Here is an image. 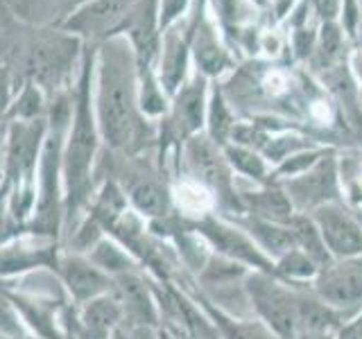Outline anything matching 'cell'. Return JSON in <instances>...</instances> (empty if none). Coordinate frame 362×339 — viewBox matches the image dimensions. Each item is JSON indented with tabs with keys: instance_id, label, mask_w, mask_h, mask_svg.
<instances>
[{
	"instance_id": "cell-1",
	"label": "cell",
	"mask_w": 362,
	"mask_h": 339,
	"mask_svg": "<svg viewBox=\"0 0 362 339\" xmlns=\"http://www.w3.org/2000/svg\"><path fill=\"white\" fill-rule=\"evenodd\" d=\"M132 45L118 37L102 43L95 54L98 93H95V120L98 129L111 147H127L136 131V77L129 54Z\"/></svg>"
},
{
	"instance_id": "cell-2",
	"label": "cell",
	"mask_w": 362,
	"mask_h": 339,
	"mask_svg": "<svg viewBox=\"0 0 362 339\" xmlns=\"http://www.w3.org/2000/svg\"><path fill=\"white\" fill-rule=\"evenodd\" d=\"M93 52L82 56V75H79L77 95H75V116L73 127L68 133V145L64 152V170L71 199H79L88 184L90 165H93L98 147V120L93 116V100H90V77H93Z\"/></svg>"
},
{
	"instance_id": "cell-3",
	"label": "cell",
	"mask_w": 362,
	"mask_h": 339,
	"mask_svg": "<svg viewBox=\"0 0 362 339\" xmlns=\"http://www.w3.org/2000/svg\"><path fill=\"white\" fill-rule=\"evenodd\" d=\"M136 0H88L66 18L64 30L82 39H109L120 32Z\"/></svg>"
},
{
	"instance_id": "cell-4",
	"label": "cell",
	"mask_w": 362,
	"mask_h": 339,
	"mask_svg": "<svg viewBox=\"0 0 362 339\" xmlns=\"http://www.w3.org/2000/svg\"><path fill=\"white\" fill-rule=\"evenodd\" d=\"M249 290L256 310L269 331H274L279 339H292L297 333V299L263 276H256L249 282Z\"/></svg>"
},
{
	"instance_id": "cell-5",
	"label": "cell",
	"mask_w": 362,
	"mask_h": 339,
	"mask_svg": "<svg viewBox=\"0 0 362 339\" xmlns=\"http://www.w3.org/2000/svg\"><path fill=\"white\" fill-rule=\"evenodd\" d=\"M313 222L322 233L328 254H333L339 260H346L356 258L362 251V226L346 210L324 203L315 210Z\"/></svg>"
},
{
	"instance_id": "cell-6",
	"label": "cell",
	"mask_w": 362,
	"mask_h": 339,
	"mask_svg": "<svg viewBox=\"0 0 362 339\" xmlns=\"http://www.w3.org/2000/svg\"><path fill=\"white\" fill-rule=\"evenodd\" d=\"M315 292L328 308H351L362 301V263L346 258L337 265H326L317 276Z\"/></svg>"
},
{
	"instance_id": "cell-7",
	"label": "cell",
	"mask_w": 362,
	"mask_h": 339,
	"mask_svg": "<svg viewBox=\"0 0 362 339\" xmlns=\"http://www.w3.org/2000/svg\"><path fill=\"white\" fill-rule=\"evenodd\" d=\"M79 48L77 37H57L41 41L37 48L30 52V73L32 82L37 86L57 84L62 77L68 75L75 61V52Z\"/></svg>"
},
{
	"instance_id": "cell-8",
	"label": "cell",
	"mask_w": 362,
	"mask_h": 339,
	"mask_svg": "<svg viewBox=\"0 0 362 339\" xmlns=\"http://www.w3.org/2000/svg\"><path fill=\"white\" fill-rule=\"evenodd\" d=\"M43 131L45 127L41 120H14L9 129L7 154H5V172L9 181L32 172L39 156Z\"/></svg>"
},
{
	"instance_id": "cell-9",
	"label": "cell",
	"mask_w": 362,
	"mask_h": 339,
	"mask_svg": "<svg viewBox=\"0 0 362 339\" xmlns=\"http://www.w3.org/2000/svg\"><path fill=\"white\" fill-rule=\"evenodd\" d=\"M335 172L331 163L317 165L308 177L297 179L290 184V197L297 201V206H324L328 199L335 197Z\"/></svg>"
},
{
	"instance_id": "cell-10",
	"label": "cell",
	"mask_w": 362,
	"mask_h": 339,
	"mask_svg": "<svg viewBox=\"0 0 362 339\" xmlns=\"http://www.w3.org/2000/svg\"><path fill=\"white\" fill-rule=\"evenodd\" d=\"M337 314L326 303L297 299V331L310 339H326L337 328Z\"/></svg>"
},
{
	"instance_id": "cell-11",
	"label": "cell",
	"mask_w": 362,
	"mask_h": 339,
	"mask_svg": "<svg viewBox=\"0 0 362 339\" xmlns=\"http://www.w3.org/2000/svg\"><path fill=\"white\" fill-rule=\"evenodd\" d=\"M204 231L211 237V240L218 244V249H222L224 254H229L233 258H240V260H247V263H254L258 267H265L267 269V260L258 254V249L245 240L240 233H235L231 229H226L222 224H215V222H209L204 226Z\"/></svg>"
},
{
	"instance_id": "cell-12",
	"label": "cell",
	"mask_w": 362,
	"mask_h": 339,
	"mask_svg": "<svg viewBox=\"0 0 362 339\" xmlns=\"http://www.w3.org/2000/svg\"><path fill=\"white\" fill-rule=\"evenodd\" d=\"M188 163L190 170L195 172L197 179H202L204 184H211V186H222L224 184V170L220 163V156L215 154L213 147L202 141V138H192L188 143Z\"/></svg>"
},
{
	"instance_id": "cell-13",
	"label": "cell",
	"mask_w": 362,
	"mask_h": 339,
	"mask_svg": "<svg viewBox=\"0 0 362 339\" xmlns=\"http://www.w3.org/2000/svg\"><path fill=\"white\" fill-rule=\"evenodd\" d=\"M184 73H186V45L179 34H170L163 43L161 71H158L161 88H165V93H177L181 79H184Z\"/></svg>"
},
{
	"instance_id": "cell-14",
	"label": "cell",
	"mask_w": 362,
	"mask_h": 339,
	"mask_svg": "<svg viewBox=\"0 0 362 339\" xmlns=\"http://www.w3.org/2000/svg\"><path fill=\"white\" fill-rule=\"evenodd\" d=\"M64 276L71 292L79 301L84 299H95L98 294L107 287L105 276L100 274L95 267H90L84 260H68L64 267Z\"/></svg>"
},
{
	"instance_id": "cell-15",
	"label": "cell",
	"mask_w": 362,
	"mask_h": 339,
	"mask_svg": "<svg viewBox=\"0 0 362 339\" xmlns=\"http://www.w3.org/2000/svg\"><path fill=\"white\" fill-rule=\"evenodd\" d=\"M290 231L294 233V240H297V246L308 256L315 265H331V256H328V249L322 240V233L317 229V224L308 218H297L292 215V220L288 222Z\"/></svg>"
},
{
	"instance_id": "cell-16",
	"label": "cell",
	"mask_w": 362,
	"mask_h": 339,
	"mask_svg": "<svg viewBox=\"0 0 362 339\" xmlns=\"http://www.w3.org/2000/svg\"><path fill=\"white\" fill-rule=\"evenodd\" d=\"M252 235L258 240V244L263 246V251H267L274 258H283L286 254L297 249V240L290 229H283L276 222H265V220H254L252 222Z\"/></svg>"
},
{
	"instance_id": "cell-17",
	"label": "cell",
	"mask_w": 362,
	"mask_h": 339,
	"mask_svg": "<svg viewBox=\"0 0 362 339\" xmlns=\"http://www.w3.org/2000/svg\"><path fill=\"white\" fill-rule=\"evenodd\" d=\"M118 305L107 299H93L90 305L84 310V333L88 339H107L109 328L118 319Z\"/></svg>"
},
{
	"instance_id": "cell-18",
	"label": "cell",
	"mask_w": 362,
	"mask_h": 339,
	"mask_svg": "<svg viewBox=\"0 0 362 339\" xmlns=\"http://www.w3.org/2000/svg\"><path fill=\"white\" fill-rule=\"evenodd\" d=\"M202 118H204V88L202 84L195 82L181 90L177 102V120L181 124V129L186 133H192L202 127Z\"/></svg>"
},
{
	"instance_id": "cell-19",
	"label": "cell",
	"mask_w": 362,
	"mask_h": 339,
	"mask_svg": "<svg viewBox=\"0 0 362 339\" xmlns=\"http://www.w3.org/2000/svg\"><path fill=\"white\" fill-rule=\"evenodd\" d=\"M120 292H122V301L124 305H127V310L139 316L141 321H147L152 323L154 321V305L150 301V297H147V290L145 285L134 276H122L120 278Z\"/></svg>"
},
{
	"instance_id": "cell-20",
	"label": "cell",
	"mask_w": 362,
	"mask_h": 339,
	"mask_svg": "<svg viewBox=\"0 0 362 339\" xmlns=\"http://www.w3.org/2000/svg\"><path fill=\"white\" fill-rule=\"evenodd\" d=\"M254 210L265 222H290L292 220V203L281 192H260L254 197Z\"/></svg>"
},
{
	"instance_id": "cell-21",
	"label": "cell",
	"mask_w": 362,
	"mask_h": 339,
	"mask_svg": "<svg viewBox=\"0 0 362 339\" xmlns=\"http://www.w3.org/2000/svg\"><path fill=\"white\" fill-rule=\"evenodd\" d=\"M132 201L145 215H161L165 210V195L154 181H139L132 188Z\"/></svg>"
},
{
	"instance_id": "cell-22",
	"label": "cell",
	"mask_w": 362,
	"mask_h": 339,
	"mask_svg": "<svg viewBox=\"0 0 362 339\" xmlns=\"http://www.w3.org/2000/svg\"><path fill=\"white\" fill-rule=\"evenodd\" d=\"M43 111V95L41 88L30 79L23 88V93L18 95L16 105L11 107L9 116L14 120H37V116Z\"/></svg>"
},
{
	"instance_id": "cell-23",
	"label": "cell",
	"mask_w": 362,
	"mask_h": 339,
	"mask_svg": "<svg viewBox=\"0 0 362 339\" xmlns=\"http://www.w3.org/2000/svg\"><path fill=\"white\" fill-rule=\"evenodd\" d=\"M177 201H179V206L188 213H202L209 208L211 197L199 184H181L177 188Z\"/></svg>"
},
{
	"instance_id": "cell-24",
	"label": "cell",
	"mask_w": 362,
	"mask_h": 339,
	"mask_svg": "<svg viewBox=\"0 0 362 339\" xmlns=\"http://www.w3.org/2000/svg\"><path fill=\"white\" fill-rule=\"evenodd\" d=\"M195 56H197V64L202 66V71H206V73H218L220 71V66H222V52L218 48V43H215L209 37V34H202V37H197Z\"/></svg>"
},
{
	"instance_id": "cell-25",
	"label": "cell",
	"mask_w": 362,
	"mask_h": 339,
	"mask_svg": "<svg viewBox=\"0 0 362 339\" xmlns=\"http://www.w3.org/2000/svg\"><path fill=\"white\" fill-rule=\"evenodd\" d=\"M143 75V84H141V109L145 113H150V116H156V113H161L165 109L163 105V95L158 93V86L150 75V68H145L141 71Z\"/></svg>"
},
{
	"instance_id": "cell-26",
	"label": "cell",
	"mask_w": 362,
	"mask_h": 339,
	"mask_svg": "<svg viewBox=\"0 0 362 339\" xmlns=\"http://www.w3.org/2000/svg\"><path fill=\"white\" fill-rule=\"evenodd\" d=\"M279 269L283 274H290V276H313L317 271V265L303 251H299V246H297L294 251L286 254L279 260Z\"/></svg>"
},
{
	"instance_id": "cell-27",
	"label": "cell",
	"mask_w": 362,
	"mask_h": 339,
	"mask_svg": "<svg viewBox=\"0 0 362 339\" xmlns=\"http://www.w3.org/2000/svg\"><path fill=\"white\" fill-rule=\"evenodd\" d=\"M224 339H279L267 326L260 323H224Z\"/></svg>"
},
{
	"instance_id": "cell-28",
	"label": "cell",
	"mask_w": 362,
	"mask_h": 339,
	"mask_svg": "<svg viewBox=\"0 0 362 339\" xmlns=\"http://www.w3.org/2000/svg\"><path fill=\"white\" fill-rule=\"evenodd\" d=\"M229 158H231V163L240 170V172H245V174H249V177H256V179H260L265 174V165H263V161L254 154V152H247V150H240V147H231L229 152Z\"/></svg>"
},
{
	"instance_id": "cell-29",
	"label": "cell",
	"mask_w": 362,
	"mask_h": 339,
	"mask_svg": "<svg viewBox=\"0 0 362 339\" xmlns=\"http://www.w3.org/2000/svg\"><path fill=\"white\" fill-rule=\"evenodd\" d=\"M229 129H231V118H229V113H226V107L220 100V95H215L211 102V133H213V138L222 141L224 136L229 133Z\"/></svg>"
},
{
	"instance_id": "cell-30",
	"label": "cell",
	"mask_w": 362,
	"mask_h": 339,
	"mask_svg": "<svg viewBox=\"0 0 362 339\" xmlns=\"http://www.w3.org/2000/svg\"><path fill=\"white\" fill-rule=\"evenodd\" d=\"M188 0H158V30H168L173 23L184 14Z\"/></svg>"
},
{
	"instance_id": "cell-31",
	"label": "cell",
	"mask_w": 362,
	"mask_h": 339,
	"mask_svg": "<svg viewBox=\"0 0 362 339\" xmlns=\"http://www.w3.org/2000/svg\"><path fill=\"white\" fill-rule=\"evenodd\" d=\"M95 263L102 265V267H107V269H111V271H120V269L127 267V258H124L116 246L100 244L98 251H95Z\"/></svg>"
},
{
	"instance_id": "cell-32",
	"label": "cell",
	"mask_w": 362,
	"mask_h": 339,
	"mask_svg": "<svg viewBox=\"0 0 362 339\" xmlns=\"http://www.w3.org/2000/svg\"><path fill=\"white\" fill-rule=\"evenodd\" d=\"M11 100V77L5 68H0V118L5 116Z\"/></svg>"
},
{
	"instance_id": "cell-33",
	"label": "cell",
	"mask_w": 362,
	"mask_h": 339,
	"mask_svg": "<svg viewBox=\"0 0 362 339\" xmlns=\"http://www.w3.org/2000/svg\"><path fill=\"white\" fill-rule=\"evenodd\" d=\"M313 163H315V154H303V156H294L292 161H288V163L283 165L281 170H283V172L294 174V172H297V170L308 167V165H313Z\"/></svg>"
},
{
	"instance_id": "cell-34",
	"label": "cell",
	"mask_w": 362,
	"mask_h": 339,
	"mask_svg": "<svg viewBox=\"0 0 362 339\" xmlns=\"http://www.w3.org/2000/svg\"><path fill=\"white\" fill-rule=\"evenodd\" d=\"M337 337L339 339H362V316H358L354 323L344 326Z\"/></svg>"
},
{
	"instance_id": "cell-35",
	"label": "cell",
	"mask_w": 362,
	"mask_h": 339,
	"mask_svg": "<svg viewBox=\"0 0 362 339\" xmlns=\"http://www.w3.org/2000/svg\"><path fill=\"white\" fill-rule=\"evenodd\" d=\"M337 48V32L333 28H324V52L333 54Z\"/></svg>"
},
{
	"instance_id": "cell-36",
	"label": "cell",
	"mask_w": 362,
	"mask_h": 339,
	"mask_svg": "<svg viewBox=\"0 0 362 339\" xmlns=\"http://www.w3.org/2000/svg\"><path fill=\"white\" fill-rule=\"evenodd\" d=\"M349 3V7H346V25H349V30H354V25H356V7H354V0H346Z\"/></svg>"
},
{
	"instance_id": "cell-37",
	"label": "cell",
	"mask_w": 362,
	"mask_h": 339,
	"mask_svg": "<svg viewBox=\"0 0 362 339\" xmlns=\"http://www.w3.org/2000/svg\"><path fill=\"white\" fill-rule=\"evenodd\" d=\"M337 9V0H322V11L324 16H333Z\"/></svg>"
},
{
	"instance_id": "cell-38",
	"label": "cell",
	"mask_w": 362,
	"mask_h": 339,
	"mask_svg": "<svg viewBox=\"0 0 362 339\" xmlns=\"http://www.w3.org/2000/svg\"><path fill=\"white\" fill-rule=\"evenodd\" d=\"M305 45H310V34L301 32V34H299V45H297V48H299V52H301V54L305 52Z\"/></svg>"
},
{
	"instance_id": "cell-39",
	"label": "cell",
	"mask_w": 362,
	"mask_h": 339,
	"mask_svg": "<svg viewBox=\"0 0 362 339\" xmlns=\"http://www.w3.org/2000/svg\"><path fill=\"white\" fill-rule=\"evenodd\" d=\"M0 319H9V316H7V310H5V305H3V301H0Z\"/></svg>"
},
{
	"instance_id": "cell-40",
	"label": "cell",
	"mask_w": 362,
	"mask_h": 339,
	"mask_svg": "<svg viewBox=\"0 0 362 339\" xmlns=\"http://www.w3.org/2000/svg\"><path fill=\"white\" fill-rule=\"evenodd\" d=\"M84 3H88V0H73V5H75V7H79V5H84Z\"/></svg>"
},
{
	"instance_id": "cell-41",
	"label": "cell",
	"mask_w": 362,
	"mask_h": 339,
	"mask_svg": "<svg viewBox=\"0 0 362 339\" xmlns=\"http://www.w3.org/2000/svg\"><path fill=\"white\" fill-rule=\"evenodd\" d=\"M3 229H5V224H3V218H0V237H3Z\"/></svg>"
},
{
	"instance_id": "cell-42",
	"label": "cell",
	"mask_w": 362,
	"mask_h": 339,
	"mask_svg": "<svg viewBox=\"0 0 362 339\" xmlns=\"http://www.w3.org/2000/svg\"><path fill=\"white\" fill-rule=\"evenodd\" d=\"M256 3H265V0H256Z\"/></svg>"
},
{
	"instance_id": "cell-43",
	"label": "cell",
	"mask_w": 362,
	"mask_h": 339,
	"mask_svg": "<svg viewBox=\"0 0 362 339\" xmlns=\"http://www.w3.org/2000/svg\"><path fill=\"white\" fill-rule=\"evenodd\" d=\"M116 339H122V337H120V335H118V337H116Z\"/></svg>"
}]
</instances>
